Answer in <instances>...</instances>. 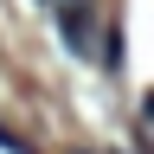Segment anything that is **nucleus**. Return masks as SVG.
Wrapping results in <instances>:
<instances>
[{
  "instance_id": "1",
  "label": "nucleus",
  "mask_w": 154,
  "mask_h": 154,
  "mask_svg": "<svg viewBox=\"0 0 154 154\" xmlns=\"http://www.w3.org/2000/svg\"><path fill=\"white\" fill-rule=\"evenodd\" d=\"M51 19H58V32H64V45L77 58H96L103 45H96V0H45Z\"/></svg>"
}]
</instances>
